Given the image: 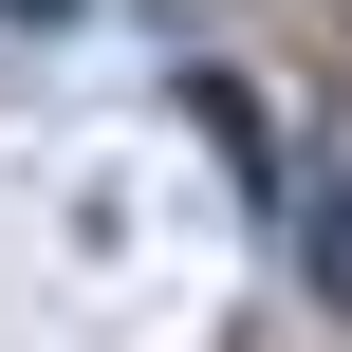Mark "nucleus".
Masks as SVG:
<instances>
[{"label": "nucleus", "instance_id": "obj_1", "mask_svg": "<svg viewBox=\"0 0 352 352\" xmlns=\"http://www.w3.org/2000/svg\"><path fill=\"white\" fill-rule=\"evenodd\" d=\"M297 278L352 297V167H316V204H297Z\"/></svg>", "mask_w": 352, "mask_h": 352}]
</instances>
